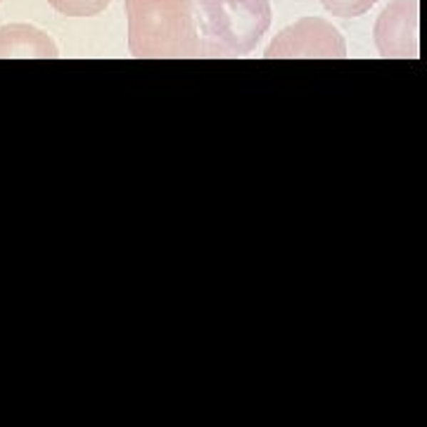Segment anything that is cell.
I'll list each match as a JSON object with an SVG mask.
<instances>
[{"mask_svg": "<svg viewBox=\"0 0 427 427\" xmlns=\"http://www.w3.org/2000/svg\"><path fill=\"white\" fill-rule=\"evenodd\" d=\"M375 43L382 57H418V0H394L380 14Z\"/></svg>", "mask_w": 427, "mask_h": 427, "instance_id": "4", "label": "cell"}, {"mask_svg": "<svg viewBox=\"0 0 427 427\" xmlns=\"http://www.w3.org/2000/svg\"><path fill=\"white\" fill-rule=\"evenodd\" d=\"M29 60V57H43L55 60L60 50L48 34L29 24H10L0 29V60Z\"/></svg>", "mask_w": 427, "mask_h": 427, "instance_id": "5", "label": "cell"}, {"mask_svg": "<svg viewBox=\"0 0 427 427\" xmlns=\"http://www.w3.org/2000/svg\"><path fill=\"white\" fill-rule=\"evenodd\" d=\"M0 3H3V0H0Z\"/></svg>", "mask_w": 427, "mask_h": 427, "instance_id": "8", "label": "cell"}, {"mask_svg": "<svg viewBox=\"0 0 427 427\" xmlns=\"http://www.w3.org/2000/svg\"><path fill=\"white\" fill-rule=\"evenodd\" d=\"M266 57H346L342 34L330 21L304 17L271 43Z\"/></svg>", "mask_w": 427, "mask_h": 427, "instance_id": "3", "label": "cell"}, {"mask_svg": "<svg viewBox=\"0 0 427 427\" xmlns=\"http://www.w3.org/2000/svg\"><path fill=\"white\" fill-rule=\"evenodd\" d=\"M48 3L67 17H93L107 10L112 0H48Z\"/></svg>", "mask_w": 427, "mask_h": 427, "instance_id": "6", "label": "cell"}, {"mask_svg": "<svg viewBox=\"0 0 427 427\" xmlns=\"http://www.w3.org/2000/svg\"><path fill=\"white\" fill-rule=\"evenodd\" d=\"M200 55L242 57L271 26V0H192Z\"/></svg>", "mask_w": 427, "mask_h": 427, "instance_id": "2", "label": "cell"}, {"mask_svg": "<svg viewBox=\"0 0 427 427\" xmlns=\"http://www.w3.org/2000/svg\"><path fill=\"white\" fill-rule=\"evenodd\" d=\"M321 3L328 12L349 19V17H361V14L371 10L378 0H321Z\"/></svg>", "mask_w": 427, "mask_h": 427, "instance_id": "7", "label": "cell"}, {"mask_svg": "<svg viewBox=\"0 0 427 427\" xmlns=\"http://www.w3.org/2000/svg\"><path fill=\"white\" fill-rule=\"evenodd\" d=\"M128 50L138 60L200 57L192 0H126Z\"/></svg>", "mask_w": 427, "mask_h": 427, "instance_id": "1", "label": "cell"}]
</instances>
